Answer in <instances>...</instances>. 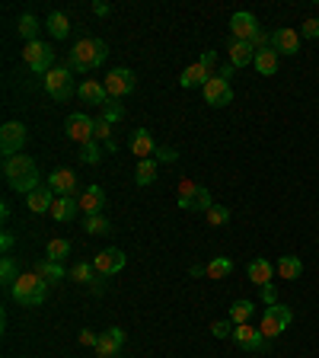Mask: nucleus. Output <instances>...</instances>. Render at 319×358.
Instances as JSON below:
<instances>
[{"instance_id":"obj_1","label":"nucleus","mask_w":319,"mask_h":358,"mask_svg":"<svg viewBox=\"0 0 319 358\" xmlns=\"http://www.w3.org/2000/svg\"><path fill=\"white\" fill-rule=\"evenodd\" d=\"M3 176H7V186L13 192H36L42 186V176H38V166L29 154H16V157H3Z\"/></svg>"},{"instance_id":"obj_2","label":"nucleus","mask_w":319,"mask_h":358,"mask_svg":"<svg viewBox=\"0 0 319 358\" xmlns=\"http://www.w3.org/2000/svg\"><path fill=\"white\" fill-rule=\"evenodd\" d=\"M106 58H109V45H106L102 38L86 36V38H77V42H73L67 67H71L73 74H90V71H96Z\"/></svg>"},{"instance_id":"obj_3","label":"nucleus","mask_w":319,"mask_h":358,"mask_svg":"<svg viewBox=\"0 0 319 358\" xmlns=\"http://www.w3.org/2000/svg\"><path fill=\"white\" fill-rule=\"evenodd\" d=\"M176 205L182 208V212H208L211 205V192L204 189V186H198L195 179H189V176H182L179 179V186H176Z\"/></svg>"},{"instance_id":"obj_4","label":"nucleus","mask_w":319,"mask_h":358,"mask_svg":"<svg viewBox=\"0 0 319 358\" xmlns=\"http://www.w3.org/2000/svg\"><path fill=\"white\" fill-rule=\"evenodd\" d=\"M10 291H13V298L19 304H26V307H42L48 298V282L42 276H36V272H26V276H19L13 282Z\"/></svg>"},{"instance_id":"obj_5","label":"nucleus","mask_w":319,"mask_h":358,"mask_svg":"<svg viewBox=\"0 0 319 358\" xmlns=\"http://www.w3.org/2000/svg\"><path fill=\"white\" fill-rule=\"evenodd\" d=\"M294 323V311L291 307H284V304H272V307H265L262 320H259V330H262L265 339H278L287 326Z\"/></svg>"},{"instance_id":"obj_6","label":"nucleus","mask_w":319,"mask_h":358,"mask_svg":"<svg viewBox=\"0 0 319 358\" xmlns=\"http://www.w3.org/2000/svg\"><path fill=\"white\" fill-rule=\"evenodd\" d=\"M45 93L51 96L55 102H67L77 93L73 87V77H71V67H51L45 74Z\"/></svg>"},{"instance_id":"obj_7","label":"nucleus","mask_w":319,"mask_h":358,"mask_svg":"<svg viewBox=\"0 0 319 358\" xmlns=\"http://www.w3.org/2000/svg\"><path fill=\"white\" fill-rule=\"evenodd\" d=\"M23 61H26V67L32 74H48L55 67V48L45 45V42H26Z\"/></svg>"},{"instance_id":"obj_8","label":"nucleus","mask_w":319,"mask_h":358,"mask_svg":"<svg viewBox=\"0 0 319 358\" xmlns=\"http://www.w3.org/2000/svg\"><path fill=\"white\" fill-rule=\"evenodd\" d=\"M64 131H67V138L73 144L83 147V144H90V141H96V119L83 115V112H71L67 122H64Z\"/></svg>"},{"instance_id":"obj_9","label":"nucleus","mask_w":319,"mask_h":358,"mask_svg":"<svg viewBox=\"0 0 319 358\" xmlns=\"http://www.w3.org/2000/svg\"><path fill=\"white\" fill-rule=\"evenodd\" d=\"M26 138H29V131L23 122H3V128H0V150H3V157L23 154Z\"/></svg>"},{"instance_id":"obj_10","label":"nucleus","mask_w":319,"mask_h":358,"mask_svg":"<svg viewBox=\"0 0 319 358\" xmlns=\"http://www.w3.org/2000/svg\"><path fill=\"white\" fill-rule=\"evenodd\" d=\"M201 96H204V102L208 106H214V109H224V106H230L233 102V87H230L227 77H211L204 87H201Z\"/></svg>"},{"instance_id":"obj_11","label":"nucleus","mask_w":319,"mask_h":358,"mask_svg":"<svg viewBox=\"0 0 319 358\" xmlns=\"http://www.w3.org/2000/svg\"><path fill=\"white\" fill-rule=\"evenodd\" d=\"M106 93H109V100H121V96H128V93H134L137 87V77L131 67H115V71L106 77Z\"/></svg>"},{"instance_id":"obj_12","label":"nucleus","mask_w":319,"mask_h":358,"mask_svg":"<svg viewBox=\"0 0 319 358\" xmlns=\"http://www.w3.org/2000/svg\"><path fill=\"white\" fill-rule=\"evenodd\" d=\"M125 262H128V256L121 253L119 247H106L102 253H96V259H93V269H96V276L109 278V276H115V272H121V269H125Z\"/></svg>"},{"instance_id":"obj_13","label":"nucleus","mask_w":319,"mask_h":358,"mask_svg":"<svg viewBox=\"0 0 319 358\" xmlns=\"http://www.w3.org/2000/svg\"><path fill=\"white\" fill-rule=\"evenodd\" d=\"M255 32H259V19L249 10H237L230 16V38H239V42H252Z\"/></svg>"},{"instance_id":"obj_14","label":"nucleus","mask_w":319,"mask_h":358,"mask_svg":"<svg viewBox=\"0 0 319 358\" xmlns=\"http://www.w3.org/2000/svg\"><path fill=\"white\" fill-rule=\"evenodd\" d=\"M233 342H237L239 349L246 352H262L265 349V336L259 326H252V323H239V326H233Z\"/></svg>"},{"instance_id":"obj_15","label":"nucleus","mask_w":319,"mask_h":358,"mask_svg":"<svg viewBox=\"0 0 319 358\" xmlns=\"http://www.w3.org/2000/svg\"><path fill=\"white\" fill-rule=\"evenodd\" d=\"M125 330L121 326H112V330L99 333V342H96V355L99 358H119L121 355V346H125Z\"/></svg>"},{"instance_id":"obj_16","label":"nucleus","mask_w":319,"mask_h":358,"mask_svg":"<svg viewBox=\"0 0 319 358\" xmlns=\"http://www.w3.org/2000/svg\"><path fill=\"white\" fill-rule=\"evenodd\" d=\"M272 48L278 55H297L300 52V32L291 26H281L272 32Z\"/></svg>"},{"instance_id":"obj_17","label":"nucleus","mask_w":319,"mask_h":358,"mask_svg":"<svg viewBox=\"0 0 319 358\" xmlns=\"http://www.w3.org/2000/svg\"><path fill=\"white\" fill-rule=\"evenodd\" d=\"M77 96H80L83 102H90V106H96V109H102L109 100V93H106V83L102 80H93V77H86V80L77 87Z\"/></svg>"},{"instance_id":"obj_18","label":"nucleus","mask_w":319,"mask_h":358,"mask_svg":"<svg viewBox=\"0 0 319 358\" xmlns=\"http://www.w3.org/2000/svg\"><path fill=\"white\" fill-rule=\"evenodd\" d=\"M48 189L61 199V195H73V189H77V173L73 170H67V166H61V170H55V173L45 179Z\"/></svg>"},{"instance_id":"obj_19","label":"nucleus","mask_w":319,"mask_h":358,"mask_svg":"<svg viewBox=\"0 0 319 358\" xmlns=\"http://www.w3.org/2000/svg\"><path fill=\"white\" fill-rule=\"evenodd\" d=\"M246 272H249V282H252V285L265 288V285H272V278H274V262L265 256H255L246 266Z\"/></svg>"},{"instance_id":"obj_20","label":"nucleus","mask_w":319,"mask_h":358,"mask_svg":"<svg viewBox=\"0 0 319 358\" xmlns=\"http://www.w3.org/2000/svg\"><path fill=\"white\" fill-rule=\"evenodd\" d=\"M77 202H80V212L83 214H102V208H106V192H102V186L93 183V186H86V189H83Z\"/></svg>"},{"instance_id":"obj_21","label":"nucleus","mask_w":319,"mask_h":358,"mask_svg":"<svg viewBox=\"0 0 319 358\" xmlns=\"http://www.w3.org/2000/svg\"><path fill=\"white\" fill-rule=\"evenodd\" d=\"M227 55L233 67H249L255 61V48L252 42H239V38H230L227 42Z\"/></svg>"},{"instance_id":"obj_22","label":"nucleus","mask_w":319,"mask_h":358,"mask_svg":"<svg viewBox=\"0 0 319 358\" xmlns=\"http://www.w3.org/2000/svg\"><path fill=\"white\" fill-rule=\"evenodd\" d=\"M131 154H134L137 160H150V157H156V141L147 128H137L134 135H131Z\"/></svg>"},{"instance_id":"obj_23","label":"nucleus","mask_w":319,"mask_h":358,"mask_svg":"<svg viewBox=\"0 0 319 358\" xmlns=\"http://www.w3.org/2000/svg\"><path fill=\"white\" fill-rule=\"evenodd\" d=\"M48 214H51L58 224H67V221H73L80 214V202H77L73 195H61V199H55V205H51Z\"/></svg>"},{"instance_id":"obj_24","label":"nucleus","mask_w":319,"mask_h":358,"mask_svg":"<svg viewBox=\"0 0 319 358\" xmlns=\"http://www.w3.org/2000/svg\"><path fill=\"white\" fill-rule=\"evenodd\" d=\"M26 205L32 214H45V212H51V205H55V192L48 189V183H42L36 192L26 195Z\"/></svg>"},{"instance_id":"obj_25","label":"nucleus","mask_w":319,"mask_h":358,"mask_svg":"<svg viewBox=\"0 0 319 358\" xmlns=\"http://www.w3.org/2000/svg\"><path fill=\"white\" fill-rule=\"evenodd\" d=\"M211 77H214V71H208L201 61H195V65H189L182 74H179V83H182L185 90H191V87H204Z\"/></svg>"},{"instance_id":"obj_26","label":"nucleus","mask_w":319,"mask_h":358,"mask_svg":"<svg viewBox=\"0 0 319 358\" xmlns=\"http://www.w3.org/2000/svg\"><path fill=\"white\" fill-rule=\"evenodd\" d=\"M278 65H281V55H278L274 48H262V52H255L252 67L262 74V77H274V74H278Z\"/></svg>"},{"instance_id":"obj_27","label":"nucleus","mask_w":319,"mask_h":358,"mask_svg":"<svg viewBox=\"0 0 319 358\" xmlns=\"http://www.w3.org/2000/svg\"><path fill=\"white\" fill-rule=\"evenodd\" d=\"M274 272H278L284 282H297V278L303 276L300 256H278V259H274Z\"/></svg>"},{"instance_id":"obj_28","label":"nucleus","mask_w":319,"mask_h":358,"mask_svg":"<svg viewBox=\"0 0 319 358\" xmlns=\"http://www.w3.org/2000/svg\"><path fill=\"white\" fill-rule=\"evenodd\" d=\"M45 29L51 32V38H67V36H71V19H67V13L55 10V13H48Z\"/></svg>"},{"instance_id":"obj_29","label":"nucleus","mask_w":319,"mask_h":358,"mask_svg":"<svg viewBox=\"0 0 319 358\" xmlns=\"http://www.w3.org/2000/svg\"><path fill=\"white\" fill-rule=\"evenodd\" d=\"M32 272L45 278L48 285H55V282H61V278L67 276L61 262H51V259H42V262H36V269H32Z\"/></svg>"},{"instance_id":"obj_30","label":"nucleus","mask_w":319,"mask_h":358,"mask_svg":"<svg viewBox=\"0 0 319 358\" xmlns=\"http://www.w3.org/2000/svg\"><path fill=\"white\" fill-rule=\"evenodd\" d=\"M73 253L71 247V240H64V237H55V240H48V247H45V259H51V262H64V259Z\"/></svg>"},{"instance_id":"obj_31","label":"nucleus","mask_w":319,"mask_h":358,"mask_svg":"<svg viewBox=\"0 0 319 358\" xmlns=\"http://www.w3.org/2000/svg\"><path fill=\"white\" fill-rule=\"evenodd\" d=\"M156 179V157H150V160H137L134 166V183L144 189V186H150Z\"/></svg>"},{"instance_id":"obj_32","label":"nucleus","mask_w":319,"mask_h":358,"mask_svg":"<svg viewBox=\"0 0 319 358\" xmlns=\"http://www.w3.org/2000/svg\"><path fill=\"white\" fill-rule=\"evenodd\" d=\"M255 313V304L252 301H233L230 304V320H233V326H239V323H249Z\"/></svg>"},{"instance_id":"obj_33","label":"nucleus","mask_w":319,"mask_h":358,"mask_svg":"<svg viewBox=\"0 0 319 358\" xmlns=\"http://www.w3.org/2000/svg\"><path fill=\"white\" fill-rule=\"evenodd\" d=\"M230 272H233V259H230V256H214L208 262V278H214V282L227 278Z\"/></svg>"},{"instance_id":"obj_34","label":"nucleus","mask_w":319,"mask_h":358,"mask_svg":"<svg viewBox=\"0 0 319 358\" xmlns=\"http://www.w3.org/2000/svg\"><path fill=\"white\" fill-rule=\"evenodd\" d=\"M71 282H80V285H96V269H93V262H73V266H71Z\"/></svg>"},{"instance_id":"obj_35","label":"nucleus","mask_w":319,"mask_h":358,"mask_svg":"<svg viewBox=\"0 0 319 358\" xmlns=\"http://www.w3.org/2000/svg\"><path fill=\"white\" fill-rule=\"evenodd\" d=\"M16 29H19V36L26 38V42H38V19L32 16V13H23L19 16V23H16Z\"/></svg>"},{"instance_id":"obj_36","label":"nucleus","mask_w":319,"mask_h":358,"mask_svg":"<svg viewBox=\"0 0 319 358\" xmlns=\"http://www.w3.org/2000/svg\"><path fill=\"white\" fill-rule=\"evenodd\" d=\"M204 221H208L211 227H224V224H230V208L227 205H211L208 212H204Z\"/></svg>"},{"instance_id":"obj_37","label":"nucleus","mask_w":319,"mask_h":358,"mask_svg":"<svg viewBox=\"0 0 319 358\" xmlns=\"http://www.w3.org/2000/svg\"><path fill=\"white\" fill-rule=\"evenodd\" d=\"M83 227H86V234H109V221L102 218V214H86V221H83Z\"/></svg>"},{"instance_id":"obj_38","label":"nucleus","mask_w":319,"mask_h":358,"mask_svg":"<svg viewBox=\"0 0 319 358\" xmlns=\"http://www.w3.org/2000/svg\"><path fill=\"white\" fill-rule=\"evenodd\" d=\"M0 278L7 282L10 288H13V282L19 278V272H16V262H13V256H3L0 259Z\"/></svg>"},{"instance_id":"obj_39","label":"nucleus","mask_w":319,"mask_h":358,"mask_svg":"<svg viewBox=\"0 0 319 358\" xmlns=\"http://www.w3.org/2000/svg\"><path fill=\"white\" fill-rule=\"evenodd\" d=\"M80 160H83V164H99V160H102L99 141H90V144H83V147H80Z\"/></svg>"},{"instance_id":"obj_40","label":"nucleus","mask_w":319,"mask_h":358,"mask_svg":"<svg viewBox=\"0 0 319 358\" xmlns=\"http://www.w3.org/2000/svg\"><path fill=\"white\" fill-rule=\"evenodd\" d=\"M211 336H217V339H233V320H214L211 323Z\"/></svg>"},{"instance_id":"obj_41","label":"nucleus","mask_w":319,"mask_h":358,"mask_svg":"<svg viewBox=\"0 0 319 358\" xmlns=\"http://www.w3.org/2000/svg\"><path fill=\"white\" fill-rule=\"evenodd\" d=\"M99 112H102V119H106V122H119L121 115H125V109H121V102H115V100L106 102V106H102Z\"/></svg>"},{"instance_id":"obj_42","label":"nucleus","mask_w":319,"mask_h":358,"mask_svg":"<svg viewBox=\"0 0 319 358\" xmlns=\"http://www.w3.org/2000/svg\"><path fill=\"white\" fill-rule=\"evenodd\" d=\"M300 38H319V19L316 16L300 23Z\"/></svg>"},{"instance_id":"obj_43","label":"nucleus","mask_w":319,"mask_h":358,"mask_svg":"<svg viewBox=\"0 0 319 358\" xmlns=\"http://www.w3.org/2000/svg\"><path fill=\"white\" fill-rule=\"evenodd\" d=\"M96 141H106V144L112 141V122H106L102 115L96 119Z\"/></svg>"},{"instance_id":"obj_44","label":"nucleus","mask_w":319,"mask_h":358,"mask_svg":"<svg viewBox=\"0 0 319 358\" xmlns=\"http://www.w3.org/2000/svg\"><path fill=\"white\" fill-rule=\"evenodd\" d=\"M160 160H163V164H176V160H179V150H176V147H156V164H160Z\"/></svg>"},{"instance_id":"obj_45","label":"nucleus","mask_w":319,"mask_h":358,"mask_svg":"<svg viewBox=\"0 0 319 358\" xmlns=\"http://www.w3.org/2000/svg\"><path fill=\"white\" fill-rule=\"evenodd\" d=\"M252 48L255 52H262V48H272V32H265V29H259L252 38Z\"/></svg>"},{"instance_id":"obj_46","label":"nucleus","mask_w":319,"mask_h":358,"mask_svg":"<svg viewBox=\"0 0 319 358\" xmlns=\"http://www.w3.org/2000/svg\"><path fill=\"white\" fill-rule=\"evenodd\" d=\"M259 291H262L265 307H272V304H278V288H274V285H265V288H259Z\"/></svg>"},{"instance_id":"obj_47","label":"nucleus","mask_w":319,"mask_h":358,"mask_svg":"<svg viewBox=\"0 0 319 358\" xmlns=\"http://www.w3.org/2000/svg\"><path fill=\"white\" fill-rule=\"evenodd\" d=\"M201 65L208 67V71H214L217 74V52H201V58H198Z\"/></svg>"},{"instance_id":"obj_48","label":"nucleus","mask_w":319,"mask_h":358,"mask_svg":"<svg viewBox=\"0 0 319 358\" xmlns=\"http://www.w3.org/2000/svg\"><path fill=\"white\" fill-rule=\"evenodd\" d=\"M80 342H83V346H93V349H96V342H99V336H96L93 330H80Z\"/></svg>"},{"instance_id":"obj_49","label":"nucleus","mask_w":319,"mask_h":358,"mask_svg":"<svg viewBox=\"0 0 319 358\" xmlns=\"http://www.w3.org/2000/svg\"><path fill=\"white\" fill-rule=\"evenodd\" d=\"M93 13H96V16H109L112 7L109 3H102V0H96V3H93Z\"/></svg>"},{"instance_id":"obj_50","label":"nucleus","mask_w":319,"mask_h":358,"mask_svg":"<svg viewBox=\"0 0 319 358\" xmlns=\"http://www.w3.org/2000/svg\"><path fill=\"white\" fill-rule=\"evenodd\" d=\"M10 247H13V234H7V230H3V234H0V249H3V253H10Z\"/></svg>"},{"instance_id":"obj_51","label":"nucleus","mask_w":319,"mask_h":358,"mask_svg":"<svg viewBox=\"0 0 319 358\" xmlns=\"http://www.w3.org/2000/svg\"><path fill=\"white\" fill-rule=\"evenodd\" d=\"M189 272H191L195 278H201V276H208V266H201V262H195V266H191Z\"/></svg>"}]
</instances>
